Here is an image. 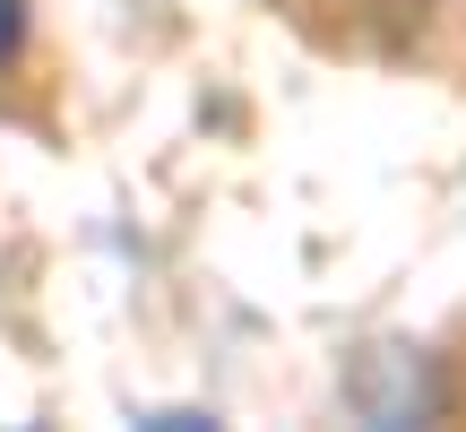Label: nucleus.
Masks as SVG:
<instances>
[{
    "instance_id": "1",
    "label": "nucleus",
    "mask_w": 466,
    "mask_h": 432,
    "mask_svg": "<svg viewBox=\"0 0 466 432\" xmlns=\"http://www.w3.org/2000/svg\"><path fill=\"white\" fill-rule=\"evenodd\" d=\"M17 44H26V0H0V69L17 61Z\"/></svg>"
}]
</instances>
